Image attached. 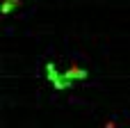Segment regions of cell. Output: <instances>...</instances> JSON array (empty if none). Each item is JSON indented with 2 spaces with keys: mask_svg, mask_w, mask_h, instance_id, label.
<instances>
[{
  "mask_svg": "<svg viewBox=\"0 0 130 128\" xmlns=\"http://www.w3.org/2000/svg\"><path fill=\"white\" fill-rule=\"evenodd\" d=\"M85 76H87V73H85L82 69H69V71L64 73V78H66L69 82H71V80H82Z\"/></svg>",
  "mask_w": 130,
  "mask_h": 128,
  "instance_id": "1",
  "label": "cell"
},
{
  "mask_svg": "<svg viewBox=\"0 0 130 128\" xmlns=\"http://www.w3.org/2000/svg\"><path fill=\"white\" fill-rule=\"evenodd\" d=\"M14 5H16V0H5V5H2V11H5V14H9V11L14 9Z\"/></svg>",
  "mask_w": 130,
  "mask_h": 128,
  "instance_id": "2",
  "label": "cell"
}]
</instances>
